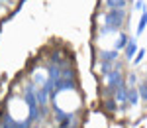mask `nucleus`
Listing matches in <instances>:
<instances>
[{
  "label": "nucleus",
  "mask_w": 147,
  "mask_h": 128,
  "mask_svg": "<svg viewBox=\"0 0 147 128\" xmlns=\"http://www.w3.org/2000/svg\"><path fill=\"white\" fill-rule=\"evenodd\" d=\"M112 65H114V63H110V61H102V63H100V71L104 73V75H108V73H112V71H114Z\"/></svg>",
  "instance_id": "9b49d317"
},
{
  "label": "nucleus",
  "mask_w": 147,
  "mask_h": 128,
  "mask_svg": "<svg viewBox=\"0 0 147 128\" xmlns=\"http://www.w3.org/2000/svg\"><path fill=\"white\" fill-rule=\"evenodd\" d=\"M145 26H147V10H145V12H141V18H139V24H137V35L143 34Z\"/></svg>",
  "instance_id": "1a4fd4ad"
},
{
  "label": "nucleus",
  "mask_w": 147,
  "mask_h": 128,
  "mask_svg": "<svg viewBox=\"0 0 147 128\" xmlns=\"http://www.w3.org/2000/svg\"><path fill=\"white\" fill-rule=\"evenodd\" d=\"M51 61H53V65H55L57 61H61V51H53L51 53Z\"/></svg>",
  "instance_id": "f3484780"
},
{
  "label": "nucleus",
  "mask_w": 147,
  "mask_h": 128,
  "mask_svg": "<svg viewBox=\"0 0 147 128\" xmlns=\"http://www.w3.org/2000/svg\"><path fill=\"white\" fill-rule=\"evenodd\" d=\"M47 97H49V91H47L45 87H43V89H39V91L35 93L37 105H39V106H45V105H47Z\"/></svg>",
  "instance_id": "6e6552de"
},
{
  "label": "nucleus",
  "mask_w": 147,
  "mask_h": 128,
  "mask_svg": "<svg viewBox=\"0 0 147 128\" xmlns=\"http://www.w3.org/2000/svg\"><path fill=\"white\" fill-rule=\"evenodd\" d=\"M106 93L108 95H112V93H116V91H118V87H120V83L124 81V79H122V71L120 69H114L112 73H108V75H106Z\"/></svg>",
  "instance_id": "f03ea898"
},
{
  "label": "nucleus",
  "mask_w": 147,
  "mask_h": 128,
  "mask_svg": "<svg viewBox=\"0 0 147 128\" xmlns=\"http://www.w3.org/2000/svg\"><path fill=\"white\" fill-rule=\"evenodd\" d=\"M129 44V37H127V34H124V32H118V39H116V44H114V49L116 51H120V49H125V46Z\"/></svg>",
  "instance_id": "39448f33"
},
{
  "label": "nucleus",
  "mask_w": 147,
  "mask_h": 128,
  "mask_svg": "<svg viewBox=\"0 0 147 128\" xmlns=\"http://www.w3.org/2000/svg\"><path fill=\"white\" fill-rule=\"evenodd\" d=\"M137 101H139V91H137V89H129V99H127V103H129V105H137Z\"/></svg>",
  "instance_id": "9d476101"
},
{
  "label": "nucleus",
  "mask_w": 147,
  "mask_h": 128,
  "mask_svg": "<svg viewBox=\"0 0 147 128\" xmlns=\"http://www.w3.org/2000/svg\"><path fill=\"white\" fill-rule=\"evenodd\" d=\"M124 18H125L124 10H108L104 16V22H106V26H114V28L120 30L122 24H124Z\"/></svg>",
  "instance_id": "f257e3e1"
},
{
  "label": "nucleus",
  "mask_w": 147,
  "mask_h": 128,
  "mask_svg": "<svg viewBox=\"0 0 147 128\" xmlns=\"http://www.w3.org/2000/svg\"><path fill=\"white\" fill-rule=\"evenodd\" d=\"M0 2H12V0H0Z\"/></svg>",
  "instance_id": "6ab92c4d"
},
{
  "label": "nucleus",
  "mask_w": 147,
  "mask_h": 128,
  "mask_svg": "<svg viewBox=\"0 0 147 128\" xmlns=\"http://www.w3.org/2000/svg\"><path fill=\"white\" fill-rule=\"evenodd\" d=\"M143 57H145V49H139V51H137V55L134 57V65H139V63L143 61Z\"/></svg>",
  "instance_id": "2eb2a0df"
},
{
  "label": "nucleus",
  "mask_w": 147,
  "mask_h": 128,
  "mask_svg": "<svg viewBox=\"0 0 147 128\" xmlns=\"http://www.w3.org/2000/svg\"><path fill=\"white\" fill-rule=\"evenodd\" d=\"M114 95H116V101H118V103H127V99H129V91L125 89V83L124 81L120 83L118 91H116Z\"/></svg>",
  "instance_id": "20e7f679"
},
{
  "label": "nucleus",
  "mask_w": 147,
  "mask_h": 128,
  "mask_svg": "<svg viewBox=\"0 0 147 128\" xmlns=\"http://www.w3.org/2000/svg\"><path fill=\"white\" fill-rule=\"evenodd\" d=\"M114 32H120V30L114 28V26H102L100 28V35H108V34H114Z\"/></svg>",
  "instance_id": "f8f14e48"
},
{
  "label": "nucleus",
  "mask_w": 147,
  "mask_h": 128,
  "mask_svg": "<svg viewBox=\"0 0 147 128\" xmlns=\"http://www.w3.org/2000/svg\"><path fill=\"white\" fill-rule=\"evenodd\" d=\"M108 10H124L125 8V0H104Z\"/></svg>",
  "instance_id": "423d86ee"
},
{
  "label": "nucleus",
  "mask_w": 147,
  "mask_h": 128,
  "mask_svg": "<svg viewBox=\"0 0 147 128\" xmlns=\"http://www.w3.org/2000/svg\"><path fill=\"white\" fill-rule=\"evenodd\" d=\"M137 91H139V97L143 101H147V83H139L137 85Z\"/></svg>",
  "instance_id": "ddd939ff"
},
{
  "label": "nucleus",
  "mask_w": 147,
  "mask_h": 128,
  "mask_svg": "<svg viewBox=\"0 0 147 128\" xmlns=\"http://www.w3.org/2000/svg\"><path fill=\"white\" fill-rule=\"evenodd\" d=\"M69 128H77V126H69Z\"/></svg>",
  "instance_id": "412c9836"
},
{
  "label": "nucleus",
  "mask_w": 147,
  "mask_h": 128,
  "mask_svg": "<svg viewBox=\"0 0 147 128\" xmlns=\"http://www.w3.org/2000/svg\"><path fill=\"white\" fill-rule=\"evenodd\" d=\"M136 55H137V44H136V39H129V44L125 46V57L134 59Z\"/></svg>",
  "instance_id": "0eeeda50"
},
{
  "label": "nucleus",
  "mask_w": 147,
  "mask_h": 128,
  "mask_svg": "<svg viewBox=\"0 0 147 128\" xmlns=\"http://www.w3.org/2000/svg\"><path fill=\"white\" fill-rule=\"evenodd\" d=\"M2 128H8V124H2Z\"/></svg>",
  "instance_id": "aec40b11"
},
{
  "label": "nucleus",
  "mask_w": 147,
  "mask_h": 128,
  "mask_svg": "<svg viewBox=\"0 0 147 128\" xmlns=\"http://www.w3.org/2000/svg\"><path fill=\"white\" fill-rule=\"evenodd\" d=\"M134 8H136V10H141V12H145V2H143V0H136V4H134Z\"/></svg>",
  "instance_id": "dca6fc26"
},
{
  "label": "nucleus",
  "mask_w": 147,
  "mask_h": 128,
  "mask_svg": "<svg viewBox=\"0 0 147 128\" xmlns=\"http://www.w3.org/2000/svg\"><path fill=\"white\" fill-rule=\"evenodd\" d=\"M118 53L120 51H116V49H100L98 51V57H100V61H116L118 59Z\"/></svg>",
  "instance_id": "7ed1b4c3"
},
{
  "label": "nucleus",
  "mask_w": 147,
  "mask_h": 128,
  "mask_svg": "<svg viewBox=\"0 0 147 128\" xmlns=\"http://www.w3.org/2000/svg\"><path fill=\"white\" fill-rule=\"evenodd\" d=\"M127 83H129V85H131V87H134V85H136V75H134V73H131V75H129V77H127Z\"/></svg>",
  "instance_id": "a211bd4d"
},
{
  "label": "nucleus",
  "mask_w": 147,
  "mask_h": 128,
  "mask_svg": "<svg viewBox=\"0 0 147 128\" xmlns=\"http://www.w3.org/2000/svg\"><path fill=\"white\" fill-rule=\"evenodd\" d=\"M145 83H147V79H145Z\"/></svg>",
  "instance_id": "4be33fe9"
},
{
  "label": "nucleus",
  "mask_w": 147,
  "mask_h": 128,
  "mask_svg": "<svg viewBox=\"0 0 147 128\" xmlns=\"http://www.w3.org/2000/svg\"><path fill=\"white\" fill-rule=\"evenodd\" d=\"M104 106H106V110L114 112V110H116V101H114L112 97H108V99H106V103H104Z\"/></svg>",
  "instance_id": "4468645a"
}]
</instances>
